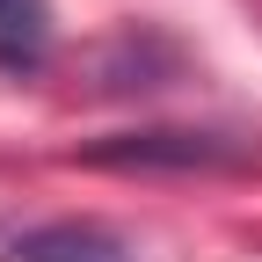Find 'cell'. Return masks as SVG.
<instances>
[{"label":"cell","instance_id":"cell-1","mask_svg":"<svg viewBox=\"0 0 262 262\" xmlns=\"http://www.w3.org/2000/svg\"><path fill=\"white\" fill-rule=\"evenodd\" d=\"M88 160L95 168H226L241 153L226 139H211V131H124V139L95 146Z\"/></svg>","mask_w":262,"mask_h":262},{"label":"cell","instance_id":"cell-2","mask_svg":"<svg viewBox=\"0 0 262 262\" xmlns=\"http://www.w3.org/2000/svg\"><path fill=\"white\" fill-rule=\"evenodd\" d=\"M0 262H131L117 233H102V226H80V219H58V226H37V233L8 241V255Z\"/></svg>","mask_w":262,"mask_h":262},{"label":"cell","instance_id":"cell-3","mask_svg":"<svg viewBox=\"0 0 262 262\" xmlns=\"http://www.w3.org/2000/svg\"><path fill=\"white\" fill-rule=\"evenodd\" d=\"M44 44H51V15H44V0H0V66L29 73V66L44 58Z\"/></svg>","mask_w":262,"mask_h":262}]
</instances>
